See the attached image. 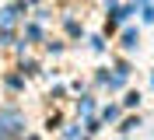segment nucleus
I'll return each instance as SVG.
<instances>
[{
	"label": "nucleus",
	"instance_id": "f03ea898",
	"mask_svg": "<svg viewBox=\"0 0 154 140\" xmlns=\"http://www.w3.org/2000/svg\"><path fill=\"white\" fill-rule=\"evenodd\" d=\"M14 14H18V7H7V11H0V28L7 32L11 25H14Z\"/></svg>",
	"mask_w": 154,
	"mask_h": 140
},
{
	"label": "nucleus",
	"instance_id": "f257e3e1",
	"mask_svg": "<svg viewBox=\"0 0 154 140\" xmlns=\"http://www.w3.org/2000/svg\"><path fill=\"white\" fill-rule=\"evenodd\" d=\"M18 137H21V119L18 112H7L0 119V140H18Z\"/></svg>",
	"mask_w": 154,
	"mask_h": 140
}]
</instances>
